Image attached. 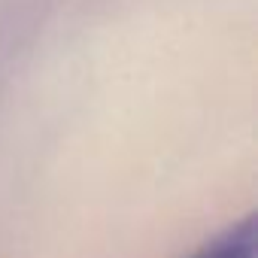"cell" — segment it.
<instances>
[{"label": "cell", "mask_w": 258, "mask_h": 258, "mask_svg": "<svg viewBox=\"0 0 258 258\" xmlns=\"http://www.w3.org/2000/svg\"><path fill=\"white\" fill-rule=\"evenodd\" d=\"M191 258H255V219L246 216L204 243Z\"/></svg>", "instance_id": "cell-1"}]
</instances>
